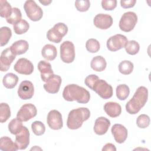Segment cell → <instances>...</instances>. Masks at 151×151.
Here are the masks:
<instances>
[{
  "mask_svg": "<svg viewBox=\"0 0 151 151\" xmlns=\"http://www.w3.org/2000/svg\"><path fill=\"white\" fill-rule=\"evenodd\" d=\"M85 84L94 91L100 97L108 99L113 96V88L105 80L100 79L96 74L88 76L84 80Z\"/></svg>",
  "mask_w": 151,
  "mask_h": 151,
  "instance_id": "1",
  "label": "cell"
},
{
  "mask_svg": "<svg viewBox=\"0 0 151 151\" xmlns=\"http://www.w3.org/2000/svg\"><path fill=\"white\" fill-rule=\"evenodd\" d=\"M63 97L66 101H76L81 104H86L90 99V94L88 91L75 84H68L64 87Z\"/></svg>",
  "mask_w": 151,
  "mask_h": 151,
  "instance_id": "2",
  "label": "cell"
},
{
  "mask_svg": "<svg viewBox=\"0 0 151 151\" xmlns=\"http://www.w3.org/2000/svg\"><path fill=\"white\" fill-rule=\"evenodd\" d=\"M147 99V88L144 86L139 87L132 98L126 104L127 112L130 114H137L145 105Z\"/></svg>",
  "mask_w": 151,
  "mask_h": 151,
  "instance_id": "3",
  "label": "cell"
},
{
  "mask_svg": "<svg viewBox=\"0 0 151 151\" xmlns=\"http://www.w3.org/2000/svg\"><path fill=\"white\" fill-rule=\"evenodd\" d=\"M90 111L86 107H79L71 110L68 115L67 126L71 130L78 129L84 122L90 118Z\"/></svg>",
  "mask_w": 151,
  "mask_h": 151,
  "instance_id": "4",
  "label": "cell"
},
{
  "mask_svg": "<svg viewBox=\"0 0 151 151\" xmlns=\"http://www.w3.org/2000/svg\"><path fill=\"white\" fill-rule=\"evenodd\" d=\"M67 26L63 22H58L55 24L52 28L48 31L47 33V38L51 42L59 43L61 41L63 38L67 34Z\"/></svg>",
  "mask_w": 151,
  "mask_h": 151,
  "instance_id": "5",
  "label": "cell"
},
{
  "mask_svg": "<svg viewBox=\"0 0 151 151\" xmlns=\"http://www.w3.org/2000/svg\"><path fill=\"white\" fill-rule=\"evenodd\" d=\"M24 9L27 17L32 21H40L43 16V11L34 1H26L24 5Z\"/></svg>",
  "mask_w": 151,
  "mask_h": 151,
  "instance_id": "6",
  "label": "cell"
},
{
  "mask_svg": "<svg viewBox=\"0 0 151 151\" xmlns=\"http://www.w3.org/2000/svg\"><path fill=\"white\" fill-rule=\"evenodd\" d=\"M137 16L134 12L129 11L124 13L119 21V28L124 32H130L133 30L137 23Z\"/></svg>",
  "mask_w": 151,
  "mask_h": 151,
  "instance_id": "7",
  "label": "cell"
},
{
  "mask_svg": "<svg viewBox=\"0 0 151 151\" xmlns=\"http://www.w3.org/2000/svg\"><path fill=\"white\" fill-rule=\"evenodd\" d=\"M60 58L65 63H71L75 58L74 44L70 41L63 42L60 45Z\"/></svg>",
  "mask_w": 151,
  "mask_h": 151,
  "instance_id": "8",
  "label": "cell"
},
{
  "mask_svg": "<svg viewBox=\"0 0 151 151\" xmlns=\"http://www.w3.org/2000/svg\"><path fill=\"white\" fill-rule=\"evenodd\" d=\"M128 42L126 36L118 34L110 37L107 41V47L110 51H116L124 48Z\"/></svg>",
  "mask_w": 151,
  "mask_h": 151,
  "instance_id": "9",
  "label": "cell"
},
{
  "mask_svg": "<svg viewBox=\"0 0 151 151\" xmlns=\"http://www.w3.org/2000/svg\"><path fill=\"white\" fill-rule=\"evenodd\" d=\"M37 108L33 104H25L21 106L18 111L17 117L22 122H27L34 117L37 115Z\"/></svg>",
  "mask_w": 151,
  "mask_h": 151,
  "instance_id": "10",
  "label": "cell"
},
{
  "mask_svg": "<svg viewBox=\"0 0 151 151\" xmlns=\"http://www.w3.org/2000/svg\"><path fill=\"white\" fill-rule=\"evenodd\" d=\"M47 122L48 126L53 130H60L63 126L61 114L57 110H52L48 113Z\"/></svg>",
  "mask_w": 151,
  "mask_h": 151,
  "instance_id": "11",
  "label": "cell"
},
{
  "mask_svg": "<svg viewBox=\"0 0 151 151\" xmlns=\"http://www.w3.org/2000/svg\"><path fill=\"white\" fill-rule=\"evenodd\" d=\"M34 93L33 84L28 81L24 80L21 83L18 89V95L22 100L31 99Z\"/></svg>",
  "mask_w": 151,
  "mask_h": 151,
  "instance_id": "12",
  "label": "cell"
},
{
  "mask_svg": "<svg viewBox=\"0 0 151 151\" xmlns=\"http://www.w3.org/2000/svg\"><path fill=\"white\" fill-rule=\"evenodd\" d=\"M14 70L21 74L29 75L34 71V65L32 63L25 58H21L14 66Z\"/></svg>",
  "mask_w": 151,
  "mask_h": 151,
  "instance_id": "13",
  "label": "cell"
},
{
  "mask_svg": "<svg viewBox=\"0 0 151 151\" xmlns=\"http://www.w3.org/2000/svg\"><path fill=\"white\" fill-rule=\"evenodd\" d=\"M16 55L12 52L10 48L2 51L0 57V70L1 71H6L10 67L11 64L15 59Z\"/></svg>",
  "mask_w": 151,
  "mask_h": 151,
  "instance_id": "14",
  "label": "cell"
},
{
  "mask_svg": "<svg viewBox=\"0 0 151 151\" xmlns=\"http://www.w3.org/2000/svg\"><path fill=\"white\" fill-rule=\"evenodd\" d=\"M94 25L101 29H107L113 24V18L111 15L105 14H97L93 19Z\"/></svg>",
  "mask_w": 151,
  "mask_h": 151,
  "instance_id": "15",
  "label": "cell"
},
{
  "mask_svg": "<svg viewBox=\"0 0 151 151\" xmlns=\"http://www.w3.org/2000/svg\"><path fill=\"white\" fill-rule=\"evenodd\" d=\"M15 144L18 149L24 150L29 144V132L27 127L24 126L21 131L16 134Z\"/></svg>",
  "mask_w": 151,
  "mask_h": 151,
  "instance_id": "16",
  "label": "cell"
},
{
  "mask_svg": "<svg viewBox=\"0 0 151 151\" xmlns=\"http://www.w3.org/2000/svg\"><path fill=\"white\" fill-rule=\"evenodd\" d=\"M111 133L115 141L118 143H123L127 137V130L121 124H115L111 129Z\"/></svg>",
  "mask_w": 151,
  "mask_h": 151,
  "instance_id": "17",
  "label": "cell"
},
{
  "mask_svg": "<svg viewBox=\"0 0 151 151\" xmlns=\"http://www.w3.org/2000/svg\"><path fill=\"white\" fill-rule=\"evenodd\" d=\"M62 82L61 77L58 75L54 74L43 86L45 90L51 94L58 92Z\"/></svg>",
  "mask_w": 151,
  "mask_h": 151,
  "instance_id": "18",
  "label": "cell"
},
{
  "mask_svg": "<svg viewBox=\"0 0 151 151\" xmlns=\"http://www.w3.org/2000/svg\"><path fill=\"white\" fill-rule=\"evenodd\" d=\"M38 69L41 73V78L44 82H47L53 75L51 65L48 62L41 60L38 64Z\"/></svg>",
  "mask_w": 151,
  "mask_h": 151,
  "instance_id": "19",
  "label": "cell"
},
{
  "mask_svg": "<svg viewBox=\"0 0 151 151\" xmlns=\"http://www.w3.org/2000/svg\"><path fill=\"white\" fill-rule=\"evenodd\" d=\"M110 126V122L108 119L104 117H100L95 121L94 132L98 135H103L108 131Z\"/></svg>",
  "mask_w": 151,
  "mask_h": 151,
  "instance_id": "20",
  "label": "cell"
},
{
  "mask_svg": "<svg viewBox=\"0 0 151 151\" xmlns=\"http://www.w3.org/2000/svg\"><path fill=\"white\" fill-rule=\"evenodd\" d=\"M104 110L106 113L112 118L118 117L122 112L121 106L116 102L112 101L107 102L104 106Z\"/></svg>",
  "mask_w": 151,
  "mask_h": 151,
  "instance_id": "21",
  "label": "cell"
},
{
  "mask_svg": "<svg viewBox=\"0 0 151 151\" xmlns=\"http://www.w3.org/2000/svg\"><path fill=\"white\" fill-rule=\"evenodd\" d=\"M9 48L15 55H21L27 51L29 48V44L27 41L20 40L14 42Z\"/></svg>",
  "mask_w": 151,
  "mask_h": 151,
  "instance_id": "22",
  "label": "cell"
},
{
  "mask_svg": "<svg viewBox=\"0 0 151 151\" xmlns=\"http://www.w3.org/2000/svg\"><path fill=\"white\" fill-rule=\"evenodd\" d=\"M57 54L56 47L52 44H46L44 46L41 50L42 56L48 61L54 60Z\"/></svg>",
  "mask_w": 151,
  "mask_h": 151,
  "instance_id": "23",
  "label": "cell"
},
{
  "mask_svg": "<svg viewBox=\"0 0 151 151\" xmlns=\"http://www.w3.org/2000/svg\"><path fill=\"white\" fill-rule=\"evenodd\" d=\"M106 65L107 63L105 58L101 55H97L93 57L90 63L91 68L93 70L98 72L104 71Z\"/></svg>",
  "mask_w": 151,
  "mask_h": 151,
  "instance_id": "24",
  "label": "cell"
},
{
  "mask_svg": "<svg viewBox=\"0 0 151 151\" xmlns=\"http://www.w3.org/2000/svg\"><path fill=\"white\" fill-rule=\"evenodd\" d=\"M0 149L4 151H16L18 148L11 138L4 136L0 139Z\"/></svg>",
  "mask_w": 151,
  "mask_h": 151,
  "instance_id": "25",
  "label": "cell"
},
{
  "mask_svg": "<svg viewBox=\"0 0 151 151\" xmlns=\"http://www.w3.org/2000/svg\"><path fill=\"white\" fill-rule=\"evenodd\" d=\"M18 82V76L12 73L6 74L2 79V83L5 87L8 89L14 88Z\"/></svg>",
  "mask_w": 151,
  "mask_h": 151,
  "instance_id": "26",
  "label": "cell"
},
{
  "mask_svg": "<svg viewBox=\"0 0 151 151\" xmlns=\"http://www.w3.org/2000/svg\"><path fill=\"white\" fill-rule=\"evenodd\" d=\"M23 127L22 121L18 117L12 119L8 124V130L12 134L19 133Z\"/></svg>",
  "mask_w": 151,
  "mask_h": 151,
  "instance_id": "27",
  "label": "cell"
},
{
  "mask_svg": "<svg viewBox=\"0 0 151 151\" xmlns=\"http://www.w3.org/2000/svg\"><path fill=\"white\" fill-rule=\"evenodd\" d=\"M116 93L118 99L120 100H124L128 97L130 94V89L127 85L122 84L117 86Z\"/></svg>",
  "mask_w": 151,
  "mask_h": 151,
  "instance_id": "28",
  "label": "cell"
},
{
  "mask_svg": "<svg viewBox=\"0 0 151 151\" xmlns=\"http://www.w3.org/2000/svg\"><path fill=\"white\" fill-rule=\"evenodd\" d=\"M12 8L10 4L6 0L0 1V16L7 18L12 14Z\"/></svg>",
  "mask_w": 151,
  "mask_h": 151,
  "instance_id": "29",
  "label": "cell"
},
{
  "mask_svg": "<svg viewBox=\"0 0 151 151\" xmlns=\"http://www.w3.org/2000/svg\"><path fill=\"white\" fill-rule=\"evenodd\" d=\"M12 36V31L8 27H2L0 29V43L1 46L5 45L9 41Z\"/></svg>",
  "mask_w": 151,
  "mask_h": 151,
  "instance_id": "30",
  "label": "cell"
},
{
  "mask_svg": "<svg viewBox=\"0 0 151 151\" xmlns=\"http://www.w3.org/2000/svg\"><path fill=\"white\" fill-rule=\"evenodd\" d=\"M133 64L129 60H124L119 64V71L124 75H128L132 73L133 70Z\"/></svg>",
  "mask_w": 151,
  "mask_h": 151,
  "instance_id": "31",
  "label": "cell"
},
{
  "mask_svg": "<svg viewBox=\"0 0 151 151\" xmlns=\"http://www.w3.org/2000/svg\"><path fill=\"white\" fill-rule=\"evenodd\" d=\"M22 14L20 9L18 8L14 7L12 8L11 15L6 18V22L12 25H15L21 20Z\"/></svg>",
  "mask_w": 151,
  "mask_h": 151,
  "instance_id": "32",
  "label": "cell"
},
{
  "mask_svg": "<svg viewBox=\"0 0 151 151\" xmlns=\"http://www.w3.org/2000/svg\"><path fill=\"white\" fill-rule=\"evenodd\" d=\"M29 28L28 22L25 19H21L19 22L14 25V31L16 34L21 35L28 31Z\"/></svg>",
  "mask_w": 151,
  "mask_h": 151,
  "instance_id": "33",
  "label": "cell"
},
{
  "mask_svg": "<svg viewBox=\"0 0 151 151\" xmlns=\"http://www.w3.org/2000/svg\"><path fill=\"white\" fill-rule=\"evenodd\" d=\"M11 116V110L9 105L5 103H1L0 105V122H5Z\"/></svg>",
  "mask_w": 151,
  "mask_h": 151,
  "instance_id": "34",
  "label": "cell"
},
{
  "mask_svg": "<svg viewBox=\"0 0 151 151\" xmlns=\"http://www.w3.org/2000/svg\"><path fill=\"white\" fill-rule=\"evenodd\" d=\"M124 48L126 52L129 54L136 55L139 51L140 45L137 41L134 40H130L126 43Z\"/></svg>",
  "mask_w": 151,
  "mask_h": 151,
  "instance_id": "35",
  "label": "cell"
},
{
  "mask_svg": "<svg viewBox=\"0 0 151 151\" xmlns=\"http://www.w3.org/2000/svg\"><path fill=\"white\" fill-rule=\"evenodd\" d=\"M86 50L91 53L97 52L100 48L99 42L94 38L88 39L86 43Z\"/></svg>",
  "mask_w": 151,
  "mask_h": 151,
  "instance_id": "36",
  "label": "cell"
},
{
  "mask_svg": "<svg viewBox=\"0 0 151 151\" xmlns=\"http://www.w3.org/2000/svg\"><path fill=\"white\" fill-rule=\"evenodd\" d=\"M31 129L37 136H41L45 133V125L40 121H35L31 124Z\"/></svg>",
  "mask_w": 151,
  "mask_h": 151,
  "instance_id": "37",
  "label": "cell"
},
{
  "mask_svg": "<svg viewBox=\"0 0 151 151\" xmlns=\"http://www.w3.org/2000/svg\"><path fill=\"white\" fill-rule=\"evenodd\" d=\"M136 124L139 128L145 129L150 124V117L145 114H140L137 118Z\"/></svg>",
  "mask_w": 151,
  "mask_h": 151,
  "instance_id": "38",
  "label": "cell"
},
{
  "mask_svg": "<svg viewBox=\"0 0 151 151\" xmlns=\"http://www.w3.org/2000/svg\"><path fill=\"white\" fill-rule=\"evenodd\" d=\"M75 6L77 11L86 12L89 9L90 2L88 0H78L75 2Z\"/></svg>",
  "mask_w": 151,
  "mask_h": 151,
  "instance_id": "39",
  "label": "cell"
},
{
  "mask_svg": "<svg viewBox=\"0 0 151 151\" xmlns=\"http://www.w3.org/2000/svg\"><path fill=\"white\" fill-rule=\"evenodd\" d=\"M102 8L106 11H112L117 6L116 0H103L101 1Z\"/></svg>",
  "mask_w": 151,
  "mask_h": 151,
  "instance_id": "40",
  "label": "cell"
},
{
  "mask_svg": "<svg viewBox=\"0 0 151 151\" xmlns=\"http://www.w3.org/2000/svg\"><path fill=\"white\" fill-rule=\"evenodd\" d=\"M136 2V0H129V1H120V5L123 8L127 9L132 8L134 6Z\"/></svg>",
  "mask_w": 151,
  "mask_h": 151,
  "instance_id": "41",
  "label": "cell"
},
{
  "mask_svg": "<svg viewBox=\"0 0 151 151\" xmlns=\"http://www.w3.org/2000/svg\"><path fill=\"white\" fill-rule=\"evenodd\" d=\"M116 151V148L115 146L112 143H107L102 148V151Z\"/></svg>",
  "mask_w": 151,
  "mask_h": 151,
  "instance_id": "42",
  "label": "cell"
},
{
  "mask_svg": "<svg viewBox=\"0 0 151 151\" xmlns=\"http://www.w3.org/2000/svg\"><path fill=\"white\" fill-rule=\"evenodd\" d=\"M52 1H46V0H44V1H40V2L41 3L42 5L46 6V5H48Z\"/></svg>",
  "mask_w": 151,
  "mask_h": 151,
  "instance_id": "43",
  "label": "cell"
}]
</instances>
